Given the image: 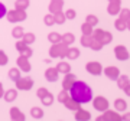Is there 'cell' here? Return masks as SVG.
Wrapping results in <instances>:
<instances>
[{
    "mask_svg": "<svg viewBox=\"0 0 130 121\" xmlns=\"http://www.w3.org/2000/svg\"><path fill=\"white\" fill-rule=\"evenodd\" d=\"M7 19H9V22H20V20H25L26 19V13L20 9L13 10V12H9L7 13Z\"/></svg>",
    "mask_w": 130,
    "mask_h": 121,
    "instance_id": "obj_10",
    "label": "cell"
},
{
    "mask_svg": "<svg viewBox=\"0 0 130 121\" xmlns=\"http://www.w3.org/2000/svg\"><path fill=\"white\" fill-rule=\"evenodd\" d=\"M93 107H94L95 111L104 112V111H107V110L110 108V103H108V99H107L106 97L98 95V97L93 98Z\"/></svg>",
    "mask_w": 130,
    "mask_h": 121,
    "instance_id": "obj_3",
    "label": "cell"
},
{
    "mask_svg": "<svg viewBox=\"0 0 130 121\" xmlns=\"http://www.w3.org/2000/svg\"><path fill=\"white\" fill-rule=\"evenodd\" d=\"M87 23L91 25V26H95V25L98 23V19L94 16V14H90V16H87Z\"/></svg>",
    "mask_w": 130,
    "mask_h": 121,
    "instance_id": "obj_40",
    "label": "cell"
},
{
    "mask_svg": "<svg viewBox=\"0 0 130 121\" xmlns=\"http://www.w3.org/2000/svg\"><path fill=\"white\" fill-rule=\"evenodd\" d=\"M81 30H83V35H93V26L88 25L87 22L81 26Z\"/></svg>",
    "mask_w": 130,
    "mask_h": 121,
    "instance_id": "obj_33",
    "label": "cell"
},
{
    "mask_svg": "<svg viewBox=\"0 0 130 121\" xmlns=\"http://www.w3.org/2000/svg\"><path fill=\"white\" fill-rule=\"evenodd\" d=\"M48 92H49V91H48L45 87H41V88H38V91H36V97L41 99V98H42V97H45Z\"/></svg>",
    "mask_w": 130,
    "mask_h": 121,
    "instance_id": "obj_37",
    "label": "cell"
},
{
    "mask_svg": "<svg viewBox=\"0 0 130 121\" xmlns=\"http://www.w3.org/2000/svg\"><path fill=\"white\" fill-rule=\"evenodd\" d=\"M75 81H77V76H75L72 72H68V74H65L64 79H62V89H67V91H70L71 87L74 85Z\"/></svg>",
    "mask_w": 130,
    "mask_h": 121,
    "instance_id": "obj_11",
    "label": "cell"
},
{
    "mask_svg": "<svg viewBox=\"0 0 130 121\" xmlns=\"http://www.w3.org/2000/svg\"><path fill=\"white\" fill-rule=\"evenodd\" d=\"M22 41H23L26 45H30V43L35 42V35H32V33H26V35L22 36Z\"/></svg>",
    "mask_w": 130,
    "mask_h": 121,
    "instance_id": "obj_32",
    "label": "cell"
},
{
    "mask_svg": "<svg viewBox=\"0 0 130 121\" xmlns=\"http://www.w3.org/2000/svg\"><path fill=\"white\" fill-rule=\"evenodd\" d=\"M70 97L74 98L78 104H88L93 99V89L84 81H75L70 89Z\"/></svg>",
    "mask_w": 130,
    "mask_h": 121,
    "instance_id": "obj_1",
    "label": "cell"
},
{
    "mask_svg": "<svg viewBox=\"0 0 130 121\" xmlns=\"http://www.w3.org/2000/svg\"><path fill=\"white\" fill-rule=\"evenodd\" d=\"M23 35H25V33H23V29H22V28H16L13 30V36L16 37V39H20Z\"/></svg>",
    "mask_w": 130,
    "mask_h": 121,
    "instance_id": "obj_41",
    "label": "cell"
},
{
    "mask_svg": "<svg viewBox=\"0 0 130 121\" xmlns=\"http://www.w3.org/2000/svg\"><path fill=\"white\" fill-rule=\"evenodd\" d=\"M91 41H93V35H83V37H81V45L85 48H90Z\"/></svg>",
    "mask_w": 130,
    "mask_h": 121,
    "instance_id": "obj_29",
    "label": "cell"
},
{
    "mask_svg": "<svg viewBox=\"0 0 130 121\" xmlns=\"http://www.w3.org/2000/svg\"><path fill=\"white\" fill-rule=\"evenodd\" d=\"M65 19H67V17H65V14H62V13L58 12V14L55 16V22H56V23H64Z\"/></svg>",
    "mask_w": 130,
    "mask_h": 121,
    "instance_id": "obj_42",
    "label": "cell"
},
{
    "mask_svg": "<svg viewBox=\"0 0 130 121\" xmlns=\"http://www.w3.org/2000/svg\"><path fill=\"white\" fill-rule=\"evenodd\" d=\"M19 53H20L22 56H25V58H30V56H32V53H33V51L30 49V48H29V45H28V46L23 49V51L19 52Z\"/></svg>",
    "mask_w": 130,
    "mask_h": 121,
    "instance_id": "obj_39",
    "label": "cell"
},
{
    "mask_svg": "<svg viewBox=\"0 0 130 121\" xmlns=\"http://www.w3.org/2000/svg\"><path fill=\"white\" fill-rule=\"evenodd\" d=\"M65 17L70 19V20H71V19H74L75 17V12H74V10H68V12L65 13Z\"/></svg>",
    "mask_w": 130,
    "mask_h": 121,
    "instance_id": "obj_46",
    "label": "cell"
},
{
    "mask_svg": "<svg viewBox=\"0 0 130 121\" xmlns=\"http://www.w3.org/2000/svg\"><path fill=\"white\" fill-rule=\"evenodd\" d=\"M7 62H9V58H7V55H6L3 51H0V66L7 65Z\"/></svg>",
    "mask_w": 130,
    "mask_h": 121,
    "instance_id": "obj_36",
    "label": "cell"
},
{
    "mask_svg": "<svg viewBox=\"0 0 130 121\" xmlns=\"http://www.w3.org/2000/svg\"><path fill=\"white\" fill-rule=\"evenodd\" d=\"M116 82H117V87H119L120 89H124L126 87L130 84V78L127 76V75H120V76L117 78Z\"/></svg>",
    "mask_w": 130,
    "mask_h": 121,
    "instance_id": "obj_20",
    "label": "cell"
},
{
    "mask_svg": "<svg viewBox=\"0 0 130 121\" xmlns=\"http://www.w3.org/2000/svg\"><path fill=\"white\" fill-rule=\"evenodd\" d=\"M28 5H29L28 0H18V3H16V7H18V9H20V10H25L26 7H28Z\"/></svg>",
    "mask_w": 130,
    "mask_h": 121,
    "instance_id": "obj_38",
    "label": "cell"
},
{
    "mask_svg": "<svg viewBox=\"0 0 130 121\" xmlns=\"http://www.w3.org/2000/svg\"><path fill=\"white\" fill-rule=\"evenodd\" d=\"M104 115H106V118L108 121H123V118H121V114L119 111H116V110H107V111L103 112Z\"/></svg>",
    "mask_w": 130,
    "mask_h": 121,
    "instance_id": "obj_15",
    "label": "cell"
},
{
    "mask_svg": "<svg viewBox=\"0 0 130 121\" xmlns=\"http://www.w3.org/2000/svg\"><path fill=\"white\" fill-rule=\"evenodd\" d=\"M16 84V88L18 91H29V89L33 88V79L30 76H20V78L14 82Z\"/></svg>",
    "mask_w": 130,
    "mask_h": 121,
    "instance_id": "obj_4",
    "label": "cell"
},
{
    "mask_svg": "<svg viewBox=\"0 0 130 121\" xmlns=\"http://www.w3.org/2000/svg\"><path fill=\"white\" fill-rule=\"evenodd\" d=\"M26 46H28V45H26V43H25L23 41H22V42H18V43H16V49H18L19 52H22Z\"/></svg>",
    "mask_w": 130,
    "mask_h": 121,
    "instance_id": "obj_44",
    "label": "cell"
},
{
    "mask_svg": "<svg viewBox=\"0 0 130 121\" xmlns=\"http://www.w3.org/2000/svg\"><path fill=\"white\" fill-rule=\"evenodd\" d=\"M7 14V9H6V6L0 2V19H3Z\"/></svg>",
    "mask_w": 130,
    "mask_h": 121,
    "instance_id": "obj_43",
    "label": "cell"
},
{
    "mask_svg": "<svg viewBox=\"0 0 130 121\" xmlns=\"http://www.w3.org/2000/svg\"><path fill=\"white\" fill-rule=\"evenodd\" d=\"M43 110L39 107H32L30 108V115H32V118H35V120H41L42 117H43Z\"/></svg>",
    "mask_w": 130,
    "mask_h": 121,
    "instance_id": "obj_23",
    "label": "cell"
},
{
    "mask_svg": "<svg viewBox=\"0 0 130 121\" xmlns=\"http://www.w3.org/2000/svg\"><path fill=\"white\" fill-rule=\"evenodd\" d=\"M121 118H123V121H130V111H124L121 114Z\"/></svg>",
    "mask_w": 130,
    "mask_h": 121,
    "instance_id": "obj_47",
    "label": "cell"
},
{
    "mask_svg": "<svg viewBox=\"0 0 130 121\" xmlns=\"http://www.w3.org/2000/svg\"><path fill=\"white\" fill-rule=\"evenodd\" d=\"M103 46H104V45H103V43L100 42V41H98V39L93 37V41H91V45H90V48H91L93 51H100V49H101Z\"/></svg>",
    "mask_w": 130,
    "mask_h": 121,
    "instance_id": "obj_30",
    "label": "cell"
},
{
    "mask_svg": "<svg viewBox=\"0 0 130 121\" xmlns=\"http://www.w3.org/2000/svg\"><path fill=\"white\" fill-rule=\"evenodd\" d=\"M54 101H55V97H54L51 92H48L45 97H42V98H41V103L43 104L45 107H51L52 104H54Z\"/></svg>",
    "mask_w": 130,
    "mask_h": 121,
    "instance_id": "obj_22",
    "label": "cell"
},
{
    "mask_svg": "<svg viewBox=\"0 0 130 121\" xmlns=\"http://www.w3.org/2000/svg\"><path fill=\"white\" fill-rule=\"evenodd\" d=\"M56 69H58V72L59 74H68V72H71V65L68 64V62H65V61H61L59 64L55 66Z\"/></svg>",
    "mask_w": 130,
    "mask_h": 121,
    "instance_id": "obj_19",
    "label": "cell"
},
{
    "mask_svg": "<svg viewBox=\"0 0 130 121\" xmlns=\"http://www.w3.org/2000/svg\"><path fill=\"white\" fill-rule=\"evenodd\" d=\"M61 7H62V0H52V3H51L52 12H59Z\"/></svg>",
    "mask_w": 130,
    "mask_h": 121,
    "instance_id": "obj_31",
    "label": "cell"
},
{
    "mask_svg": "<svg viewBox=\"0 0 130 121\" xmlns=\"http://www.w3.org/2000/svg\"><path fill=\"white\" fill-rule=\"evenodd\" d=\"M114 26H116V29H117V30H120V32H123V30H126V29H127V23H126L123 19H116Z\"/></svg>",
    "mask_w": 130,
    "mask_h": 121,
    "instance_id": "obj_28",
    "label": "cell"
},
{
    "mask_svg": "<svg viewBox=\"0 0 130 121\" xmlns=\"http://www.w3.org/2000/svg\"><path fill=\"white\" fill-rule=\"evenodd\" d=\"M120 19H123L126 23H129L130 22V10H127V9L120 10Z\"/></svg>",
    "mask_w": 130,
    "mask_h": 121,
    "instance_id": "obj_35",
    "label": "cell"
},
{
    "mask_svg": "<svg viewBox=\"0 0 130 121\" xmlns=\"http://www.w3.org/2000/svg\"><path fill=\"white\" fill-rule=\"evenodd\" d=\"M6 103H13L14 99L18 98V88H10L7 91H5V95H3Z\"/></svg>",
    "mask_w": 130,
    "mask_h": 121,
    "instance_id": "obj_16",
    "label": "cell"
},
{
    "mask_svg": "<svg viewBox=\"0 0 130 121\" xmlns=\"http://www.w3.org/2000/svg\"><path fill=\"white\" fill-rule=\"evenodd\" d=\"M70 98V94H68V91L67 89H62L61 92H58V97H56V99H58V103H61V104H64L67 99Z\"/></svg>",
    "mask_w": 130,
    "mask_h": 121,
    "instance_id": "obj_26",
    "label": "cell"
},
{
    "mask_svg": "<svg viewBox=\"0 0 130 121\" xmlns=\"http://www.w3.org/2000/svg\"><path fill=\"white\" fill-rule=\"evenodd\" d=\"M113 105H114V110L119 111V112L127 111V103H126V99H123V98H117V99H114Z\"/></svg>",
    "mask_w": 130,
    "mask_h": 121,
    "instance_id": "obj_17",
    "label": "cell"
},
{
    "mask_svg": "<svg viewBox=\"0 0 130 121\" xmlns=\"http://www.w3.org/2000/svg\"><path fill=\"white\" fill-rule=\"evenodd\" d=\"M5 87H3V84H2V82H0V98H3V95H5Z\"/></svg>",
    "mask_w": 130,
    "mask_h": 121,
    "instance_id": "obj_49",
    "label": "cell"
},
{
    "mask_svg": "<svg viewBox=\"0 0 130 121\" xmlns=\"http://www.w3.org/2000/svg\"><path fill=\"white\" fill-rule=\"evenodd\" d=\"M68 48L65 43L59 42V43H54L52 48L49 49V55L51 58H65L67 56V51H68Z\"/></svg>",
    "mask_w": 130,
    "mask_h": 121,
    "instance_id": "obj_2",
    "label": "cell"
},
{
    "mask_svg": "<svg viewBox=\"0 0 130 121\" xmlns=\"http://www.w3.org/2000/svg\"><path fill=\"white\" fill-rule=\"evenodd\" d=\"M123 91H124V94L127 95V97H130V84L127 85V87H126V88L123 89Z\"/></svg>",
    "mask_w": 130,
    "mask_h": 121,
    "instance_id": "obj_50",
    "label": "cell"
},
{
    "mask_svg": "<svg viewBox=\"0 0 130 121\" xmlns=\"http://www.w3.org/2000/svg\"><path fill=\"white\" fill-rule=\"evenodd\" d=\"M75 120L77 121H90L91 120V114H90V111H87V110H84V108L79 107L75 111Z\"/></svg>",
    "mask_w": 130,
    "mask_h": 121,
    "instance_id": "obj_14",
    "label": "cell"
},
{
    "mask_svg": "<svg viewBox=\"0 0 130 121\" xmlns=\"http://www.w3.org/2000/svg\"><path fill=\"white\" fill-rule=\"evenodd\" d=\"M113 52H114L116 59H119V61H127L130 58V53H129V51H127V48L123 46V45H117Z\"/></svg>",
    "mask_w": 130,
    "mask_h": 121,
    "instance_id": "obj_6",
    "label": "cell"
},
{
    "mask_svg": "<svg viewBox=\"0 0 130 121\" xmlns=\"http://www.w3.org/2000/svg\"><path fill=\"white\" fill-rule=\"evenodd\" d=\"M85 69L90 75H94V76H98V75L103 74V65L97 61H90L88 64L85 65Z\"/></svg>",
    "mask_w": 130,
    "mask_h": 121,
    "instance_id": "obj_5",
    "label": "cell"
},
{
    "mask_svg": "<svg viewBox=\"0 0 130 121\" xmlns=\"http://www.w3.org/2000/svg\"><path fill=\"white\" fill-rule=\"evenodd\" d=\"M48 39H49V42H52V45H54V43H59L61 39H62V36H59L58 33H49Z\"/></svg>",
    "mask_w": 130,
    "mask_h": 121,
    "instance_id": "obj_34",
    "label": "cell"
},
{
    "mask_svg": "<svg viewBox=\"0 0 130 121\" xmlns=\"http://www.w3.org/2000/svg\"><path fill=\"white\" fill-rule=\"evenodd\" d=\"M75 41V36L72 35V33H65L64 36H62V39H61V42L65 43L67 46H70V45H72Z\"/></svg>",
    "mask_w": 130,
    "mask_h": 121,
    "instance_id": "obj_25",
    "label": "cell"
},
{
    "mask_svg": "<svg viewBox=\"0 0 130 121\" xmlns=\"http://www.w3.org/2000/svg\"><path fill=\"white\" fill-rule=\"evenodd\" d=\"M64 105H65V108H67V110H70V111H77V110L81 107V104H78L74 98H71V97L64 103Z\"/></svg>",
    "mask_w": 130,
    "mask_h": 121,
    "instance_id": "obj_18",
    "label": "cell"
},
{
    "mask_svg": "<svg viewBox=\"0 0 130 121\" xmlns=\"http://www.w3.org/2000/svg\"><path fill=\"white\" fill-rule=\"evenodd\" d=\"M43 75H45V79H46L48 82H56L58 78H59V72H58V69H56L55 66L48 68Z\"/></svg>",
    "mask_w": 130,
    "mask_h": 121,
    "instance_id": "obj_12",
    "label": "cell"
},
{
    "mask_svg": "<svg viewBox=\"0 0 130 121\" xmlns=\"http://www.w3.org/2000/svg\"><path fill=\"white\" fill-rule=\"evenodd\" d=\"M94 121H108V120H107V118H106V115H104V114L101 112V114H100V115H98V117H97V118H95Z\"/></svg>",
    "mask_w": 130,
    "mask_h": 121,
    "instance_id": "obj_48",
    "label": "cell"
},
{
    "mask_svg": "<svg viewBox=\"0 0 130 121\" xmlns=\"http://www.w3.org/2000/svg\"><path fill=\"white\" fill-rule=\"evenodd\" d=\"M10 121H26V115L20 111L18 107H12L9 110Z\"/></svg>",
    "mask_w": 130,
    "mask_h": 121,
    "instance_id": "obj_9",
    "label": "cell"
},
{
    "mask_svg": "<svg viewBox=\"0 0 130 121\" xmlns=\"http://www.w3.org/2000/svg\"><path fill=\"white\" fill-rule=\"evenodd\" d=\"M16 65H18V68L22 71V72H25V74L30 72V69H32V65H30V62H29V58H25V56H22V55L18 58Z\"/></svg>",
    "mask_w": 130,
    "mask_h": 121,
    "instance_id": "obj_7",
    "label": "cell"
},
{
    "mask_svg": "<svg viewBox=\"0 0 130 121\" xmlns=\"http://www.w3.org/2000/svg\"><path fill=\"white\" fill-rule=\"evenodd\" d=\"M121 10V2L120 0H110V3H108V7H107V12L113 16H116V14L120 13Z\"/></svg>",
    "mask_w": 130,
    "mask_h": 121,
    "instance_id": "obj_13",
    "label": "cell"
},
{
    "mask_svg": "<svg viewBox=\"0 0 130 121\" xmlns=\"http://www.w3.org/2000/svg\"><path fill=\"white\" fill-rule=\"evenodd\" d=\"M9 79L10 81H13V82H16L20 76H22V71L19 69V68H12V69L9 71Z\"/></svg>",
    "mask_w": 130,
    "mask_h": 121,
    "instance_id": "obj_21",
    "label": "cell"
},
{
    "mask_svg": "<svg viewBox=\"0 0 130 121\" xmlns=\"http://www.w3.org/2000/svg\"><path fill=\"white\" fill-rule=\"evenodd\" d=\"M45 23H46V25L55 23V17H54V16H46V17H45Z\"/></svg>",
    "mask_w": 130,
    "mask_h": 121,
    "instance_id": "obj_45",
    "label": "cell"
},
{
    "mask_svg": "<svg viewBox=\"0 0 130 121\" xmlns=\"http://www.w3.org/2000/svg\"><path fill=\"white\" fill-rule=\"evenodd\" d=\"M78 56H79V49H77V48H68L65 58H68L70 61H74V59H77Z\"/></svg>",
    "mask_w": 130,
    "mask_h": 121,
    "instance_id": "obj_24",
    "label": "cell"
},
{
    "mask_svg": "<svg viewBox=\"0 0 130 121\" xmlns=\"http://www.w3.org/2000/svg\"><path fill=\"white\" fill-rule=\"evenodd\" d=\"M103 72H104V75H106L110 81H117V78L121 75L120 69H119L117 66H106V68L103 69Z\"/></svg>",
    "mask_w": 130,
    "mask_h": 121,
    "instance_id": "obj_8",
    "label": "cell"
},
{
    "mask_svg": "<svg viewBox=\"0 0 130 121\" xmlns=\"http://www.w3.org/2000/svg\"><path fill=\"white\" fill-rule=\"evenodd\" d=\"M101 43L103 45H108V43L113 41V35L110 32H107V30H104V33H103V36H101Z\"/></svg>",
    "mask_w": 130,
    "mask_h": 121,
    "instance_id": "obj_27",
    "label": "cell"
},
{
    "mask_svg": "<svg viewBox=\"0 0 130 121\" xmlns=\"http://www.w3.org/2000/svg\"><path fill=\"white\" fill-rule=\"evenodd\" d=\"M90 121H91V120H90Z\"/></svg>",
    "mask_w": 130,
    "mask_h": 121,
    "instance_id": "obj_51",
    "label": "cell"
}]
</instances>
